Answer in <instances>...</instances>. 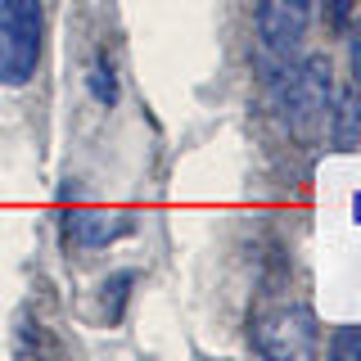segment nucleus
<instances>
[{
  "label": "nucleus",
  "instance_id": "obj_1",
  "mask_svg": "<svg viewBox=\"0 0 361 361\" xmlns=\"http://www.w3.org/2000/svg\"><path fill=\"white\" fill-rule=\"evenodd\" d=\"M45 50L41 0H0V86L18 90L37 77Z\"/></svg>",
  "mask_w": 361,
  "mask_h": 361
},
{
  "label": "nucleus",
  "instance_id": "obj_4",
  "mask_svg": "<svg viewBox=\"0 0 361 361\" xmlns=\"http://www.w3.org/2000/svg\"><path fill=\"white\" fill-rule=\"evenodd\" d=\"M307 23H312V0H257V37L276 59H293L302 50Z\"/></svg>",
  "mask_w": 361,
  "mask_h": 361
},
{
  "label": "nucleus",
  "instance_id": "obj_10",
  "mask_svg": "<svg viewBox=\"0 0 361 361\" xmlns=\"http://www.w3.org/2000/svg\"><path fill=\"white\" fill-rule=\"evenodd\" d=\"M348 68H353V86H361V27H353V41H348Z\"/></svg>",
  "mask_w": 361,
  "mask_h": 361
},
{
  "label": "nucleus",
  "instance_id": "obj_2",
  "mask_svg": "<svg viewBox=\"0 0 361 361\" xmlns=\"http://www.w3.org/2000/svg\"><path fill=\"white\" fill-rule=\"evenodd\" d=\"M334 104V73L325 54H307L285 82V122L298 140H316L330 122Z\"/></svg>",
  "mask_w": 361,
  "mask_h": 361
},
{
  "label": "nucleus",
  "instance_id": "obj_5",
  "mask_svg": "<svg viewBox=\"0 0 361 361\" xmlns=\"http://www.w3.org/2000/svg\"><path fill=\"white\" fill-rule=\"evenodd\" d=\"M122 235H131L127 212H73V240L82 248H104Z\"/></svg>",
  "mask_w": 361,
  "mask_h": 361
},
{
  "label": "nucleus",
  "instance_id": "obj_3",
  "mask_svg": "<svg viewBox=\"0 0 361 361\" xmlns=\"http://www.w3.org/2000/svg\"><path fill=\"white\" fill-rule=\"evenodd\" d=\"M253 348L267 357H312L316 353V321L307 307H276L257 316Z\"/></svg>",
  "mask_w": 361,
  "mask_h": 361
},
{
  "label": "nucleus",
  "instance_id": "obj_7",
  "mask_svg": "<svg viewBox=\"0 0 361 361\" xmlns=\"http://www.w3.org/2000/svg\"><path fill=\"white\" fill-rule=\"evenodd\" d=\"M90 95H95L99 104H113V99H118V77H113L109 59H95V68H90Z\"/></svg>",
  "mask_w": 361,
  "mask_h": 361
},
{
  "label": "nucleus",
  "instance_id": "obj_6",
  "mask_svg": "<svg viewBox=\"0 0 361 361\" xmlns=\"http://www.w3.org/2000/svg\"><path fill=\"white\" fill-rule=\"evenodd\" d=\"M330 135L338 149H357L361 145V86H348L330 104Z\"/></svg>",
  "mask_w": 361,
  "mask_h": 361
},
{
  "label": "nucleus",
  "instance_id": "obj_8",
  "mask_svg": "<svg viewBox=\"0 0 361 361\" xmlns=\"http://www.w3.org/2000/svg\"><path fill=\"white\" fill-rule=\"evenodd\" d=\"M330 357L334 361H361V325H343L330 338Z\"/></svg>",
  "mask_w": 361,
  "mask_h": 361
},
{
  "label": "nucleus",
  "instance_id": "obj_9",
  "mask_svg": "<svg viewBox=\"0 0 361 361\" xmlns=\"http://www.w3.org/2000/svg\"><path fill=\"white\" fill-rule=\"evenodd\" d=\"M353 5L357 0H325V23H330L334 32H343L348 23H353Z\"/></svg>",
  "mask_w": 361,
  "mask_h": 361
}]
</instances>
